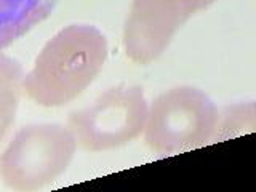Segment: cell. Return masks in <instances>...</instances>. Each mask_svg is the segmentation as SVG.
I'll return each mask as SVG.
<instances>
[{
    "mask_svg": "<svg viewBox=\"0 0 256 192\" xmlns=\"http://www.w3.org/2000/svg\"><path fill=\"white\" fill-rule=\"evenodd\" d=\"M106 60L102 32L88 24H70L42 48L22 78V90L38 106L61 108L92 85Z\"/></svg>",
    "mask_w": 256,
    "mask_h": 192,
    "instance_id": "cell-1",
    "label": "cell"
},
{
    "mask_svg": "<svg viewBox=\"0 0 256 192\" xmlns=\"http://www.w3.org/2000/svg\"><path fill=\"white\" fill-rule=\"evenodd\" d=\"M220 112L194 86H176L152 101L148 110L146 142L160 156H174L214 140Z\"/></svg>",
    "mask_w": 256,
    "mask_h": 192,
    "instance_id": "cell-2",
    "label": "cell"
},
{
    "mask_svg": "<svg viewBox=\"0 0 256 192\" xmlns=\"http://www.w3.org/2000/svg\"><path fill=\"white\" fill-rule=\"evenodd\" d=\"M77 141L69 126H22L0 154V180L14 190H36L53 182L72 162Z\"/></svg>",
    "mask_w": 256,
    "mask_h": 192,
    "instance_id": "cell-3",
    "label": "cell"
},
{
    "mask_svg": "<svg viewBox=\"0 0 256 192\" xmlns=\"http://www.w3.org/2000/svg\"><path fill=\"white\" fill-rule=\"evenodd\" d=\"M148 101L138 85H118L104 92L93 104L69 116V128L85 150L122 148L144 132Z\"/></svg>",
    "mask_w": 256,
    "mask_h": 192,
    "instance_id": "cell-4",
    "label": "cell"
},
{
    "mask_svg": "<svg viewBox=\"0 0 256 192\" xmlns=\"http://www.w3.org/2000/svg\"><path fill=\"white\" fill-rule=\"evenodd\" d=\"M200 10L202 0H133L124 29L126 56L141 66L156 61L178 29Z\"/></svg>",
    "mask_w": 256,
    "mask_h": 192,
    "instance_id": "cell-5",
    "label": "cell"
},
{
    "mask_svg": "<svg viewBox=\"0 0 256 192\" xmlns=\"http://www.w3.org/2000/svg\"><path fill=\"white\" fill-rule=\"evenodd\" d=\"M60 0H0V50L42 22Z\"/></svg>",
    "mask_w": 256,
    "mask_h": 192,
    "instance_id": "cell-6",
    "label": "cell"
},
{
    "mask_svg": "<svg viewBox=\"0 0 256 192\" xmlns=\"http://www.w3.org/2000/svg\"><path fill=\"white\" fill-rule=\"evenodd\" d=\"M22 78L21 64L0 53V141L14 122L22 93Z\"/></svg>",
    "mask_w": 256,
    "mask_h": 192,
    "instance_id": "cell-7",
    "label": "cell"
},
{
    "mask_svg": "<svg viewBox=\"0 0 256 192\" xmlns=\"http://www.w3.org/2000/svg\"><path fill=\"white\" fill-rule=\"evenodd\" d=\"M213 2H216V0H202V5H204V10H205V8L206 6H210Z\"/></svg>",
    "mask_w": 256,
    "mask_h": 192,
    "instance_id": "cell-8",
    "label": "cell"
}]
</instances>
